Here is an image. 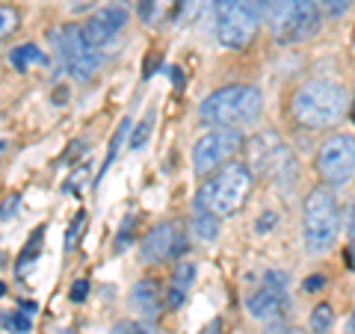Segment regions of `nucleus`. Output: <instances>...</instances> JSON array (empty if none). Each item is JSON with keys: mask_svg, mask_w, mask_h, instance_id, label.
I'll use <instances>...</instances> for the list:
<instances>
[{"mask_svg": "<svg viewBox=\"0 0 355 334\" xmlns=\"http://www.w3.org/2000/svg\"><path fill=\"white\" fill-rule=\"evenodd\" d=\"M291 109L302 128H331L347 113V92L331 80H308L293 92Z\"/></svg>", "mask_w": 355, "mask_h": 334, "instance_id": "nucleus-1", "label": "nucleus"}, {"mask_svg": "<svg viewBox=\"0 0 355 334\" xmlns=\"http://www.w3.org/2000/svg\"><path fill=\"white\" fill-rule=\"evenodd\" d=\"M254 177L243 163H225L207 177L198 189V207L210 210L214 216H234L249 202Z\"/></svg>", "mask_w": 355, "mask_h": 334, "instance_id": "nucleus-2", "label": "nucleus"}, {"mask_svg": "<svg viewBox=\"0 0 355 334\" xmlns=\"http://www.w3.org/2000/svg\"><path fill=\"white\" fill-rule=\"evenodd\" d=\"M263 95L254 86H225L207 95L198 107V118L207 128H240L261 116Z\"/></svg>", "mask_w": 355, "mask_h": 334, "instance_id": "nucleus-3", "label": "nucleus"}, {"mask_svg": "<svg viewBox=\"0 0 355 334\" xmlns=\"http://www.w3.org/2000/svg\"><path fill=\"white\" fill-rule=\"evenodd\" d=\"M338 234H340V210L331 189H323V186L311 189L302 210L305 249L311 254H326L338 243Z\"/></svg>", "mask_w": 355, "mask_h": 334, "instance_id": "nucleus-4", "label": "nucleus"}, {"mask_svg": "<svg viewBox=\"0 0 355 334\" xmlns=\"http://www.w3.org/2000/svg\"><path fill=\"white\" fill-rule=\"evenodd\" d=\"M214 21L216 39L231 51H243L258 36L261 15L249 0H214Z\"/></svg>", "mask_w": 355, "mask_h": 334, "instance_id": "nucleus-5", "label": "nucleus"}, {"mask_svg": "<svg viewBox=\"0 0 355 334\" xmlns=\"http://www.w3.org/2000/svg\"><path fill=\"white\" fill-rule=\"evenodd\" d=\"M266 21H270L275 39L302 42L320 30V6L317 0H279Z\"/></svg>", "mask_w": 355, "mask_h": 334, "instance_id": "nucleus-6", "label": "nucleus"}, {"mask_svg": "<svg viewBox=\"0 0 355 334\" xmlns=\"http://www.w3.org/2000/svg\"><path fill=\"white\" fill-rule=\"evenodd\" d=\"M243 148V133L237 128H214L193 146V169L198 175L216 172L219 166L231 163Z\"/></svg>", "mask_w": 355, "mask_h": 334, "instance_id": "nucleus-7", "label": "nucleus"}, {"mask_svg": "<svg viewBox=\"0 0 355 334\" xmlns=\"http://www.w3.org/2000/svg\"><path fill=\"white\" fill-rule=\"evenodd\" d=\"M317 175L331 186H343L355 175V139L349 133H338L323 142L317 154Z\"/></svg>", "mask_w": 355, "mask_h": 334, "instance_id": "nucleus-8", "label": "nucleus"}, {"mask_svg": "<svg viewBox=\"0 0 355 334\" xmlns=\"http://www.w3.org/2000/svg\"><path fill=\"white\" fill-rule=\"evenodd\" d=\"M249 154H252V166H258L272 181H291L293 177L296 163L275 133H258V137L249 142Z\"/></svg>", "mask_w": 355, "mask_h": 334, "instance_id": "nucleus-9", "label": "nucleus"}, {"mask_svg": "<svg viewBox=\"0 0 355 334\" xmlns=\"http://www.w3.org/2000/svg\"><path fill=\"white\" fill-rule=\"evenodd\" d=\"M60 57L65 62V69H69L77 80H92V74L98 71L104 53L95 51V48H89V44L83 42L80 27L69 24L60 33Z\"/></svg>", "mask_w": 355, "mask_h": 334, "instance_id": "nucleus-10", "label": "nucleus"}, {"mask_svg": "<svg viewBox=\"0 0 355 334\" xmlns=\"http://www.w3.org/2000/svg\"><path fill=\"white\" fill-rule=\"evenodd\" d=\"M287 275L284 272H266L263 284L249 296V314L258 319H279L287 310Z\"/></svg>", "mask_w": 355, "mask_h": 334, "instance_id": "nucleus-11", "label": "nucleus"}, {"mask_svg": "<svg viewBox=\"0 0 355 334\" xmlns=\"http://www.w3.org/2000/svg\"><path fill=\"white\" fill-rule=\"evenodd\" d=\"M184 249H187V243H184L181 225H175V222H160V225H154L148 231V237L142 240L139 258L146 263H163V261L175 258V254H181Z\"/></svg>", "mask_w": 355, "mask_h": 334, "instance_id": "nucleus-12", "label": "nucleus"}, {"mask_svg": "<svg viewBox=\"0 0 355 334\" xmlns=\"http://www.w3.org/2000/svg\"><path fill=\"white\" fill-rule=\"evenodd\" d=\"M125 24H128V9L121 3H110V6L101 9V12H95L86 21V24L80 27V33H83V42L89 44V48L101 51L104 44L113 42V36Z\"/></svg>", "mask_w": 355, "mask_h": 334, "instance_id": "nucleus-13", "label": "nucleus"}, {"mask_svg": "<svg viewBox=\"0 0 355 334\" xmlns=\"http://www.w3.org/2000/svg\"><path fill=\"white\" fill-rule=\"evenodd\" d=\"M130 302H133V308H137L142 317L154 319L160 314V308H163L157 281H151V278H142V281H137V287L130 290Z\"/></svg>", "mask_w": 355, "mask_h": 334, "instance_id": "nucleus-14", "label": "nucleus"}, {"mask_svg": "<svg viewBox=\"0 0 355 334\" xmlns=\"http://www.w3.org/2000/svg\"><path fill=\"white\" fill-rule=\"evenodd\" d=\"M193 234L198 240H207V243L216 240L219 237V216H214L205 207H198L196 216H193Z\"/></svg>", "mask_w": 355, "mask_h": 334, "instance_id": "nucleus-15", "label": "nucleus"}, {"mask_svg": "<svg viewBox=\"0 0 355 334\" xmlns=\"http://www.w3.org/2000/svg\"><path fill=\"white\" fill-rule=\"evenodd\" d=\"M9 62H12L15 71H27L33 62H44V53L36 48V44H18L9 53Z\"/></svg>", "mask_w": 355, "mask_h": 334, "instance_id": "nucleus-16", "label": "nucleus"}, {"mask_svg": "<svg viewBox=\"0 0 355 334\" xmlns=\"http://www.w3.org/2000/svg\"><path fill=\"white\" fill-rule=\"evenodd\" d=\"M42 240H44V225L42 228H36L30 234V240H27V246L21 249V254H18V272L24 275L27 272V266L33 263V258L39 254V249H42Z\"/></svg>", "mask_w": 355, "mask_h": 334, "instance_id": "nucleus-17", "label": "nucleus"}, {"mask_svg": "<svg viewBox=\"0 0 355 334\" xmlns=\"http://www.w3.org/2000/svg\"><path fill=\"white\" fill-rule=\"evenodd\" d=\"M128 128H130V118H125L119 125V130H116V137H113V142H110V151H107V157H104V166H101V172H98V177H95V184L101 181V177L107 175V169L113 166V160H116V154H119V148H121V142H125V137H128Z\"/></svg>", "mask_w": 355, "mask_h": 334, "instance_id": "nucleus-18", "label": "nucleus"}, {"mask_svg": "<svg viewBox=\"0 0 355 334\" xmlns=\"http://www.w3.org/2000/svg\"><path fill=\"white\" fill-rule=\"evenodd\" d=\"M331 326H335L331 305H317L314 310H311V331H314V334H329Z\"/></svg>", "mask_w": 355, "mask_h": 334, "instance_id": "nucleus-19", "label": "nucleus"}, {"mask_svg": "<svg viewBox=\"0 0 355 334\" xmlns=\"http://www.w3.org/2000/svg\"><path fill=\"white\" fill-rule=\"evenodd\" d=\"M193 281H196V263H190V261L178 263L175 278H172V287H178V290H184V293H190Z\"/></svg>", "mask_w": 355, "mask_h": 334, "instance_id": "nucleus-20", "label": "nucleus"}, {"mask_svg": "<svg viewBox=\"0 0 355 334\" xmlns=\"http://www.w3.org/2000/svg\"><path fill=\"white\" fill-rule=\"evenodd\" d=\"M18 21H21V18H18V12H15L12 6H3V3H0V44H3V42L18 30Z\"/></svg>", "mask_w": 355, "mask_h": 334, "instance_id": "nucleus-21", "label": "nucleus"}, {"mask_svg": "<svg viewBox=\"0 0 355 334\" xmlns=\"http://www.w3.org/2000/svg\"><path fill=\"white\" fill-rule=\"evenodd\" d=\"M151 128H154V109H148V113L142 116V121L137 125V130L130 133V148H142V146H146Z\"/></svg>", "mask_w": 355, "mask_h": 334, "instance_id": "nucleus-22", "label": "nucleus"}, {"mask_svg": "<svg viewBox=\"0 0 355 334\" xmlns=\"http://www.w3.org/2000/svg\"><path fill=\"white\" fill-rule=\"evenodd\" d=\"M83 228H86V210H83V213H77V219L71 222L69 234H65V252H71L77 246V240H80V231Z\"/></svg>", "mask_w": 355, "mask_h": 334, "instance_id": "nucleus-23", "label": "nucleus"}, {"mask_svg": "<svg viewBox=\"0 0 355 334\" xmlns=\"http://www.w3.org/2000/svg\"><path fill=\"white\" fill-rule=\"evenodd\" d=\"M6 328L12 334H27L30 331V314H24V310H15V314L6 319Z\"/></svg>", "mask_w": 355, "mask_h": 334, "instance_id": "nucleus-24", "label": "nucleus"}, {"mask_svg": "<svg viewBox=\"0 0 355 334\" xmlns=\"http://www.w3.org/2000/svg\"><path fill=\"white\" fill-rule=\"evenodd\" d=\"M320 3H323L326 15H331V18H340L343 12H349V6L355 3V0H320Z\"/></svg>", "mask_w": 355, "mask_h": 334, "instance_id": "nucleus-25", "label": "nucleus"}, {"mask_svg": "<svg viewBox=\"0 0 355 334\" xmlns=\"http://www.w3.org/2000/svg\"><path fill=\"white\" fill-rule=\"evenodd\" d=\"M18 204H21V195H18V193H12V195H9L3 204H0V222H6L9 216H15Z\"/></svg>", "mask_w": 355, "mask_h": 334, "instance_id": "nucleus-26", "label": "nucleus"}, {"mask_svg": "<svg viewBox=\"0 0 355 334\" xmlns=\"http://www.w3.org/2000/svg\"><path fill=\"white\" fill-rule=\"evenodd\" d=\"M249 3L254 6V12H258L263 21L272 15V9H275V3H279V0H249Z\"/></svg>", "mask_w": 355, "mask_h": 334, "instance_id": "nucleus-27", "label": "nucleus"}, {"mask_svg": "<svg viewBox=\"0 0 355 334\" xmlns=\"http://www.w3.org/2000/svg\"><path fill=\"white\" fill-rule=\"evenodd\" d=\"M89 296V281L83 278V281H74L71 284V290H69V299L71 302H83V299Z\"/></svg>", "mask_w": 355, "mask_h": 334, "instance_id": "nucleus-28", "label": "nucleus"}, {"mask_svg": "<svg viewBox=\"0 0 355 334\" xmlns=\"http://www.w3.org/2000/svg\"><path fill=\"white\" fill-rule=\"evenodd\" d=\"M116 334H151V331L146 326H139V322H119Z\"/></svg>", "mask_w": 355, "mask_h": 334, "instance_id": "nucleus-29", "label": "nucleus"}, {"mask_svg": "<svg viewBox=\"0 0 355 334\" xmlns=\"http://www.w3.org/2000/svg\"><path fill=\"white\" fill-rule=\"evenodd\" d=\"M184 299H187V293L184 290H178V287H172V290H169V299H166V308H181L184 305Z\"/></svg>", "mask_w": 355, "mask_h": 334, "instance_id": "nucleus-30", "label": "nucleus"}, {"mask_svg": "<svg viewBox=\"0 0 355 334\" xmlns=\"http://www.w3.org/2000/svg\"><path fill=\"white\" fill-rule=\"evenodd\" d=\"M263 334H296L291 326H287V322H282V319H272L270 326H266V331Z\"/></svg>", "mask_w": 355, "mask_h": 334, "instance_id": "nucleus-31", "label": "nucleus"}, {"mask_svg": "<svg viewBox=\"0 0 355 334\" xmlns=\"http://www.w3.org/2000/svg\"><path fill=\"white\" fill-rule=\"evenodd\" d=\"M323 287H326V278H323V275L305 278V293H317V290H323Z\"/></svg>", "mask_w": 355, "mask_h": 334, "instance_id": "nucleus-32", "label": "nucleus"}, {"mask_svg": "<svg viewBox=\"0 0 355 334\" xmlns=\"http://www.w3.org/2000/svg\"><path fill=\"white\" fill-rule=\"evenodd\" d=\"M53 101H57V104H65V101H69V89L60 86L57 92H53Z\"/></svg>", "mask_w": 355, "mask_h": 334, "instance_id": "nucleus-33", "label": "nucleus"}, {"mask_svg": "<svg viewBox=\"0 0 355 334\" xmlns=\"http://www.w3.org/2000/svg\"><path fill=\"white\" fill-rule=\"evenodd\" d=\"M270 225H275V216L272 213H266L261 222H258V231H263V228H270Z\"/></svg>", "mask_w": 355, "mask_h": 334, "instance_id": "nucleus-34", "label": "nucleus"}, {"mask_svg": "<svg viewBox=\"0 0 355 334\" xmlns=\"http://www.w3.org/2000/svg\"><path fill=\"white\" fill-rule=\"evenodd\" d=\"M21 310H24V314H36V305H33V302H21Z\"/></svg>", "mask_w": 355, "mask_h": 334, "instance_id": "nucleus-35", "label": "nucleus"}, {"mask_svg": "<svg viewBox=\"0 0 355 334\" xmlns=\"http://www.w3.org/2000/svg\"><path fill=\"white\" fill-rule=\"evenodd\" d=\"M349 331H352V334H355V314H352V317H349Z\"/></svg>", "mask_w": 355, "mask_h": 334, "instance_id": "nucleus-36", "label": "nucleus"}, {"mask_svg": "<svg viewBox=\"0 0 355 334\" xmlns=\"http://www.w3.org/2000/svg\"><path fill=\"white\" fill-rule=\"evenodd\" d=\"M3 293H6V284H3V281H0V296H3Z\"/></svg>", "mask_w": 355, "mask_h": 334, "instance_id": "nucleus-37", "label": "nucleus"}, {"mask_svg": "<svg viewBox=\"0 0 355 334\" xmlns=\"http://www.w3.org/2000/svg\"><path fill=\"white\" fill-rule=\"evenodd\" d=\"M3 148H6V142H3V139H0V154H3Z\"/></svg>", "mask_w": 355, "mask_h": 334, "instance_id": "nucleus-38", "label": "nucleus"}, {"mask_svg": "<svg viewBox=\"0 0 355 334\" xmlns=\"http://www.w3.org/2000/svg\"><path fill=\"white\" fill-rule=\"evenodd\" d=\"M352 121H355V101H352Z\"/></svg>", "mask_w": 355, "mask_h": 334, "instance_id": "nucleus-39", "label": "nucleus"}, {"mask_svg": "<svg viewBox=\"0 0 355 334\" xmlns=\"http://www.w3.org/2000/svg\"><path fill=\"white\" fill-rule=\"evenodd\" d=\"M0 263H3V252H0Z\"/></svg>", "mask_w": 355, "mask_h": 334, "instance_id": "nucleus-40", "label": "nucleus"}]
</instances>
